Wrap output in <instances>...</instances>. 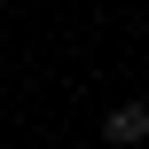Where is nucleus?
<instances>
[{"mask_svg": "<svg viewBox=\"0 0 149 149\" xmlns=\"http://www.w3.org/2000/svg\"><path fill=\"white\" fill-rule=\"evenodd\" d=\"M102 134H110V141H126V149H134V141H141V134H149V110H141V102H118Z\"/></svg>", "mask_w": 149, "mask_h": 149, "instance_id": "obj_1", "label": "nucleus"}]
</instances>
